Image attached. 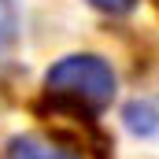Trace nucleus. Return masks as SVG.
Here are the masks:
<instances>
[{
    "instance_id": "1",
    "label": "nucleus",
    "mask_w": 159,
    "mask_h": 159,
    "mask_svg": "<svg viewBox=\"0 0 159 159\" xmlns=\"http://www.w3.org/2000/svg\"><path fill=\"white\" fill-rule=\"evenodd\" d=\"M115 93H119V78L104 56L70 52L48 67L37 111L44 119L63 122V129L74 141L89 144L93 156L104 159L111 152V144H107V133H100L96 119L115 104Z\"/></svg>"
},
{
    "instance_id": "2",
    "label": "nucleus",
    "mask_w": 159,
    "mask_h": 159,
    "mask_svg": "<svg viewBox=\"0 0 159 159\" xmlns=\"http://www.w3.org/2000/svg\"><path fill=\"white\" fill-rule=\"evenodd\" d=\"M7 159H81V156L74 152V144H63L56 137L22 133V137L7 141Z\"/></svg>"
},
{
    "instance_id": "5",
    "label": "nucleus",
    "mask_w": 159,
    "mask_h": 159,
    "mask_svg": "<svg viewBox=\"0 0 159 159\" xmlns=\"http://www.w3.org/2000/svg\"><path fill=\"white\" fill-rule=\"evenodd\" d=\"M89 7H96L100 15H115V19H122V15H129L133 7H137V0H85Z\"/></svg>"
},
{
    "instance_id": "3",
    "label": "nucleus",
    "mask_w": 159,
    "mask_h": 159,
    "mask_svg": "<svg viewBox=\"0 0 159 159\" xmlns=\"http://www.w3.org/2000/svg\"><path fill=\"white\" fill-rule=\"evenodd\" d=\"M122 126H126L133 137L152 141V137H159V107L152 100H129V104L122 107Z\"/></svg>"
},
{
    "instance_id": "6",
    "label": "nucleus",
    "mask_w": 159,
    "mask_h": 159,
    "mask_svg": "<svg viewBox=\"0 0 159 159\" xmlns=\"http://www.w3.org/2000/svg\"><path fill=\"white\" fill-rule=\"evenodd\" d=\"M156 7H159V0H156Z\"/></svg>"
},
{
    "instance_id": "4",
    "label": "nucleus",
    "mask_w": 159,
    "mask_h": 159,
    "mask_svg": "<svg viewBox=\"0 0 159 159\" xmlns=\"http://www.w3.org/2000/svg\"><path fill=\"white\" fill-rule=\"evenodd\" d=\"M19 4L15 0H0V59L15 52L19 44Z\"/></svg>"
}]
</instances>
